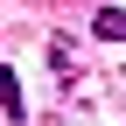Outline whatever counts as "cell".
Wrapping results in <instances>:
<instances>
[{
  "label": "cell",
  "mask_w": 126,
  "mask_h": 126,
  "mask_svg": "<svg viewBox=\"0 0 126 126\" xmlns=\"http://www.w3.org/2000/svg\"><path fill=\"white\" fill-rule=\"evenodd\" d=\"M0 98H7V119H14V126H21V119H28V105H21V77H14V70H7V77H0Z\"/></svg>",
  "instance_id": "obj_2"
},
{
  "label": "cell",
  "mask_w": 126,
  "mask_h": 126,
  "mask_svg": "<svg viewBox=\"0 0 126 126\" xmlns=\"http://www.w3.org/2000/svg\"><path fill=\"white\" fill-rule=\"evenodd\" d=\"M91 35L98 42H126V7H98L91 14Z\"/></svg>",
  "instance_id": "obj_1"
}]
</instances>
